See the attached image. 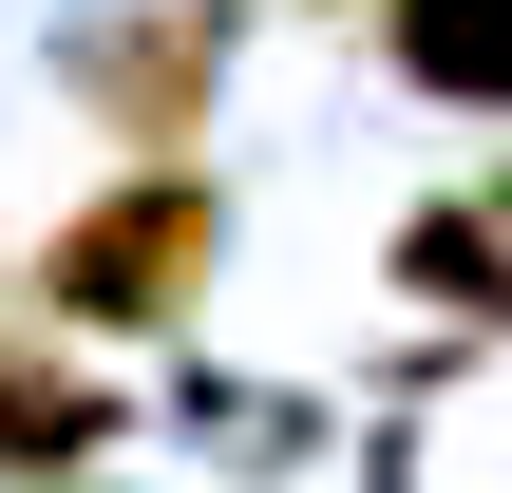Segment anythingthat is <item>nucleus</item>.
Returning <instances> with one entry per match:
<instances>
[{
	"instance_id": "obj_1",
	"label": "nucleus",
	"mask_w": 512,
	"mask_h": 493,
	"mask_svg": "<svg viewBox=\"0 0 512 493\" xmlns=\"http://www.w3.org/2000/svg\"><path fill=\"white\" fill-rule=\"evenodd\" d=\"M228 266V209H209V171H114L57 247H38V304L76 323V342H133V323H190V285Z\"/></svg>"
},
{
	"instance_id": "obj_2",
	"label": "nucleus",
	"mask_w": 512,
	"mask_h": 493,
	"mask_svg": "<svg viewBox=\"0 0 512 493\" xmlns=\"http://www.w3.org/2000/svg\"><path fill=\"white\" fill-rule=\"evenodd\" d=\"M209 76H228V0H133V19H95V38H76L95 133H133L152 171H171V133H209Z\"/></svg>"
},
{
	"instance_id": "obj_3",
	"label": "nucleus",
	"mask_w": 512,
	"mask_h": 493,
	"mask_svg": "<svg viewBox=\"0 0 512 493\" xmlns=\"http://www.w3.org/2000/svg\"><path fill=\"white\" fill-rule=\"evenodd\" d=\"M114 456V380H76V361H38V342H0V475H95Z\"/></svg>"
},
{
	"instance_id": "obj_4",
	"label": "nucleus",
	"mask_w": 512,
	"mask_h": 493,
	"mask_svg": "<svg viewBox=\"0 0 512 493\" xmlns=\"http://www.w3.org/2000/svg\"><path fill=\"white\" fill-rule=\"evenodd\" d=\"M380 38L437 114H512V0H380Z\"/></svg>"
},
{
	"instance_id": "obj_5",
	"label": "nucleus",
	"mask_w": 512,
	"mask_h": 493,
	"mask_svg": "<svg viewBox=\"0 0 512 493\" xmlns=\"http://www.w3.org/2000/svg\"><path fill=\"white\" fill-rule=\"evenodd\" d=\"M399 285L456 304V323H512V228L494 209H418V228H399Z\"/></svg>"
}]
</instances>
